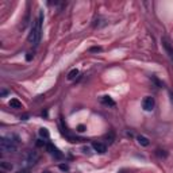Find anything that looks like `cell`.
Returning a JSON list of instances; mask_svg holds the SVG:
<instances>
[{"label":"cell","instance_id":"cell-1","mask_svg":"<svg viewBox=\"0 0 173 173\" xmlns=\"http://www.w3.org/2000/svg\"><path fill=\"white\" fill-rule=\"evenodd\" d=\"M42 22H43V12L38 14V18L34 20V23L31 26L30 34H28V42L32 43L34 46H37L41 41V35H42Z\"/></svg>","mask_w":173,"mask_h":173},{"label":"cell","instance_id":"cell-2","mask_svg":"<svg viewBox=\"0 0 173 173\" xmlns=\"http://www.w3.org/2000/svg\"><path fill=\"white\" fill-rule=\"evenodd\" d=\"M18 143H19V138L15 134L6 135L0 139V149L4 153H14L18 149Z\"/></svg>","mask_w":173,"mask_h":173},{"label":"cell","instance_id":"cell-3","mask_svg":"<svg viewBox=\"0 0 173 173\" xmlns=\"http://www.w3.org/2000/svg\"><path fill=\"white\" fill-rule=\"evenodd\" d=\"M154 104H156V103H154V99L152 96H146L142 102V107L145 111H153Z\"/></svg>","mask_w":173,"mask_h":173},{"label":"cell","instance_id":"cell-4","mask_svg":"<svg viewBox=\"0 0 173 173\" xmlns=\"http://www.w3.org/2000/svg\"><path fill=\"white\" fill-rule=\"evenodd\" d=\"M39 160V154L35 152V150H32V152H30L27 154V158H26V162H27V165H35L37 162H38Z\"/></svg>","mask_w":173,"mask_h":173},{"label":"cell","instance_id":"cell-5","mask_svg":"<svg viewBox=\"0 0 173 173\" xmlns=\"http://www.w3.org/2000/svg\"><path fill=\"white\" fill-rule=\"evenodd\" d=\"M92 148H93L95 152H97L100 154H104L106 152H107L106 145H104V143H102V142H93V143H92Z\"/></svg>","mask_w":173,"mask_h":173},{"label":"cell","instance_id":"cell-6","mask_svg":"<svg viewBox=\"0 0 173 173\" xmlns=\"http://www.w3.org/2000/svg\"><path fill=\"white\" fill-rule=\"evenodd\" d=\"M161 41H162V46L165 47V50L168 51L169 57H171V58H173V46L171 45V42L168 41V38H165V37H164V38L161 39Z\"/></svg>","mask_w":173,"mask_h":173},{"label":"cell","instance_id":"cell-7","mask_svg":"<svg viewBox=\"0 0 173 173\" xmlns=\"http://www.w3.org/2000/svg\"><path fill=\"white\" fill-rule=\"evenodd\" d=\"M47 150H49L50 154H53L56 158H62V153L53 145V143H49V145H47Z\"/></svg>","mask_w":173,"mask_h":173},{"label":"cell","instance_id":"cell-8","mask_svg":"<svg viewBox=\"0 0 173 173\" xmlns=\"http://www.w3.org/2000/svg\"><path fill=\"white\" fill-rule=\"evenodd\" d=\"M10 107L11 108H23V106H22V103L18 100V99H11L10 100Z\"/></svg>","mask_w":173,"mask_h":173},{"label":"cell","instance_id":"cell-9","mask_svg":"<svg viewBox=\"0 0 173 173\" xmlns=\"http://www.w3.org/2000/svg\"><path fill=\"white\" fill-rule=\"evenodd\" d=\"M137 139H138V143H139V145H142V146H149V143H150L149 139L146 137H143V135H139Z\"/></svg>","mask_w":173,"mask_h":173},{"label":"cell","instance_id":"cell-10","mask_svg":"<svg viewBox=\"0 0 173 173\" xmlns=\"http://www.w3.org/2000/svg\"><path fill=\"white\" fill-rule=\"evenodd\" d=\"M102 102L104 103V104H108V106H111V107H114V106H115V102L112 100L111 97L110 96H103L102 97Z\"/></svg>","mask_w":173,"mask_h":173},{"label":"cell","instance_id":"cell-11","mask_svg":"<svg viewBox=\"0 0 173 173\" xmlns=\"http://www.w3.org/2000/svg\"><path fill=\"white\" fill-rule=\"evenodd\" d=\"M77 76H79V69H72V71L68 73V80H75Z\"/></svg>","mask_w":173,"mask_h":173},{"label":"cell","instance_id":"cell-12","mask_svg":"<svg viewBox=\"0 0 173 173\" xmlns=\"http://www.w3.org/2000/svg\"><path fill=\"white\" fill-rule=\"evenodd\" d=\"M39 135H41L42 138H45V139H47L50 137V132H49V130H47V128H41V130H39Z\"/></svg>","mask_w":173,"mask_h":173},{"label":"cell","instance_id":"cell-13","mask_svg":"<svg viewBox=\"0 0 173 173\" xmlns=\"http://www.w3.org/2000/svg\"><path fill=\"white\" fill-rule=\"evenodd\" d=\"M156 154H157V156L160 157V158H167V157H168V153L165 152V150H157Z\"/></svg>","mask_w":173,"mask_h":173},{"label":"cell","instance_id":"cell-14","mask_svg":"<svg viewBox=\"0 0 173 173\" xmlns=\"http://www.w3.org/2000/svg\"><path fill=\"white\" fill-rule=\"evenodd\" d=\"M85 130H87V128H85L84 124H79V126H77V131H79V132H84Z\"/></svg>","mask_w":173,"mask_h":173},{"label":"cell","instance_id":"cell-15","mask_svg":"<svg viewBox=\"0 0 173 173\" xmlns=\"http://www.w3.org/2000/svg\"><path fill=\"white\" fill-rule=\"evenodd\" d=\"M89 51H95V53H97V51H102V47L100 46H93V47H91Z\"/></svg>","mask_w":173,"mask_h":173},{"label":"cell","instance_id":"cell-16","mask_svg":"<svg viewBox=\"0 0 173 173\" xmlns=\"http://www.w3.org/2000/svg\"><path fill=\"white\" fill-rule=\"evenodd\" d=\"M2 168H6V169H12V165H8L6 162H2Z\"/></svg>","mask_w":173,"mask_h":173},{"label":"cell","instance_id":"cell-17","mask_svg":"<svg viewBox=\"0 0 173 173\" xmlns=\"http://www.w3.org/2000/svg\"><path fill=\"white\" fill-rule=\"evenodd\" d=\"M60 169H61V171H68L69 167H68V165H65V164H61L60 165Z\"/></svg>","mask_w":173,"mask_h":173},{"label":"cell","instance_id":"cell-18","mask_svg":"<svg viewBox=\"0 0 173 173\" xmlns=\"http://www.w3.org/2000/svg\"><path fill=\"white\" fill-rule=\"evenodd\" d=\"M32 57H34V54H32V53H27V57H26V60H27V61H31Z\"/></svg>","mask_w":173,"mask_h":173},{"label":"cell","instance_id":"cell-19","mask_svg":"<svg viewBox=\"0 0 173 173\" xmlns=\"http://www.w3.org/2000/svg\"><path fill=\"white\" fill-rule=\"evenodd\" d=\"M169 96H171V102H172V104H173V92H171V93H169Z\"/></svg>","mask_w":173,"mask_h":173}]
</instances>
